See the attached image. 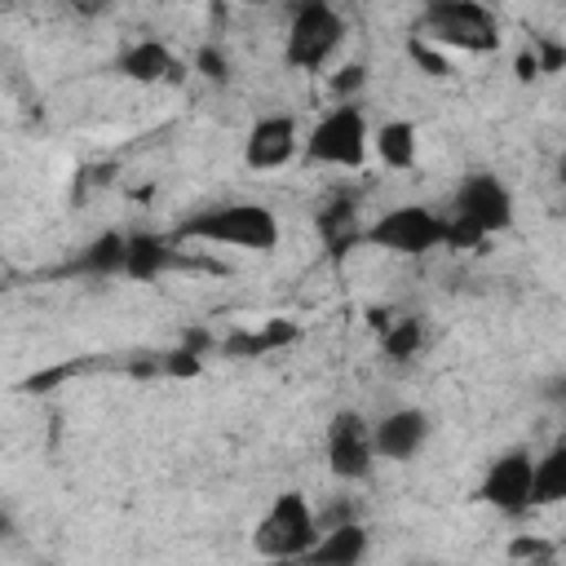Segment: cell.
<instances>
[{
    "label": "cell",
    "instance_id": "1",
    "mask_svg": "<svg viewBox=\"0 0 566 566\" xmlns=\"http://www.w3.org/2000/svg\"><path fill=\"white\" fill-rule=\"evenodd\" d=\"M177 243H226V248H248V252H270L279 243V217L265 203L239 199V203H212L177 221L172 230Z\"/></svg>",
    "mask_w": 566,
    "mask_h": 566
},
{
    "label": "cell",
    "instance_id": "2",
    "mask_svg": "<svg viewBox=\"0 0 566 566\" xmlns=\"http://www.w3.org/2000/svg\"><path fill=\"white\" fill-rule=\"evenodd\" d=\"M513 226V190L491 172H469L451 195L447 248H482Z\"/></svg>",
    "mask_w": 566,
    "mask_h": 566
},
{
    "label": "cell",
    "instance_id": "3",
    "mask_svg": "<svg viewBox=\"0 0 566 566\" xmlns=\"http://www.w3.org/2000/svg\"><path fill=\"white\" fill-rule=\"evenodd\" d=\"M420 31L433 44L460 49V53H495L500 49V22L478 0H424Z\"/></svg>",
    "mask_w": 566,
    "mask_h": 566
},
{
    "label": "cell",
    "instance_id": "4",
    "mask_svg": "<svg viewBox=\"0 0 566 566\" xmlns=\"http://www.w3.org/2000/svg\"><path fill=\"white\" fill-rule=\"evenodd\" d=\"M345 44V18L327 0H292V22L283 35V62L296 71H318Z\"/></svg>",
    "mask_w": 566,
    "mask_h": 566
},
{
    "label": "cell",
    "instance_id": "5",
    "mask_svg": "<svg viewBox=\"0 0 566 566\" xmlns=\"http://www.w3.org/2000/svg\"><path fill=\"white\" fill-rule=\"evenodd\" d=\"M371 150V128L358 102H336L305 137V155L327 168H363Z\"/></svg>",
    "mask_w": 566,
    "mask_h": 566
},
{
    "label": "cell",
    "instance_id": "6",
    "mask_svg": "<svg viewBox=\"0 0 566 566\" xmlns=\"http://www.w3.org/2000/svg\"><path fill=\"white\" fill-rule=\"evenodd\" d=\"M314 539H318V517L301 491H283L252 531V548L261 557H279V562L283 557H310Z\"/></svg>",
    "mask_w": 566,
    "mask_h": 566
},
{
    "label": "cell",
    "instance_id": "7",
    "mask_svg": "<svg viewBox=\"0 0 566 566\" xmlns=\"http://www.w3.org/2000/svg\"><path fill=\"white\" fill-rule=\"evenodd\" d=\"M363 239L371 248H385V252H398V256H424L433 248L447 243V217L424 208V203H398L389 212H380Z\"/></svg>",
    "mask_w": 566,
    "mask_h": 566
},
{
    "label": "cell",
    "instance_id": "8",
    "mask_svg": "<svg viewBox=\"0 0 566 566\" xmlns=\"http://www.w3.org/2000/svg\"><path fill=\"white\" fill-rule=\"evenodd\" d=\"M531 486H535V455L526 447H513L504 455H495L478 482V500L491 504L495 513H509V517H522L531 504Z\"/></svg>",
    "mask_w": 566,
    "mask_h": 566
},
{
    "label": "cell",
    "instance_id": "9",
    "mask_svg": "<svg viewBox=\"0 0 566 566\" xmlns=\"http://www.w3.org/2000/svg\"><path fill=\"white\" fill-rule=\"evenodd\" d=\"M371 464H376L371 424L358 411H336L327 424V469L340 482H363L371 478Z\"/></svg>",
    "mask_w": 566,
    "mask_h": 566
},
{
    "label": "cell",
    "instance_id": "10",
    "mask_svg": "<svg viewBox=\"0 0 566 566\" xmlns=\"http://www.w3.org/2000/svg\"><path fill=\"white\" fill-rule=\"evenodd\" d=\"M296 150H301V137H296V119L292 115H261L248 128V142H243L248 168H261V172L292 164Z\"/></svg>",
    "mask_w": 566,
    "mask_h": 566
},
{
    "label": "cell",
    "instance_id": "11",
    "mask_svg": "<svg viewBox=\"0 0 566 566\" xmlns=\"http://www.w3.org/2000/svg\"><path fill=\"white\" fill-rule=\"evenodd\" d=\"M371 438H376V455L411 460L429 438V416L416 411V407H398V411H389V416H380L371 424Z\"/></svg>",
    "mask_w": 566,
    "mask_h": 566
},
{
    "label": "cell",
    "instance_id": "12",
    "mask_svg": "<svg viewBox=\"0 0 566 566\" xmlns=\"http://www.w3.org/2000/svg\"><path fill=\"white\" fill-rule=\"evenodd\" d=\"M115 71H119L124 80H133V84H164V80H181V75H186V66H181L159 40H137V44L119 49Z\"/></svg>",
    "mask_w": 566,
    "mask_h": 566
},
{
    "label": "cell",
    "instance_id": "13",
    "mask_svg": "<svg viewBox=\"0 0 566 566\" xmlns=\"http://www.w3.org/2000/svg\"><path fill=\"white\" fill-rule=\"evenodd\" d=\"M367 548H371L367 526H363L358 517H349V522H336V526L318 531V539H314V548H310V562H323V566H354V562L367 557Z\"/></svg>",
    "mask_w": 566,
    "mask_h": 566
},
{
    "label": "cell",
    "instance_id": "14",
    "mask_svg": "<svg viewBox=\"0 0 566 566\" xmlns=\"http://www.w3.org/2000/svg\"><path fill=\"white\" fill-rule=\"evenodd\" d=\"M177 239L168 234H128V261H124V274L137 279V283H150L159 279L164 270L177 265Z\"/></svg>",
    "mask_w": 566,
    "mask_h": 566
},
{
    "label": "cell",
    "instance_id": "15",
    "mask_svg": "<svg viewBox=\"0 0 566 566\" xmlns=\"http://www.w3.org/2000/svg\"><path fill=\"white\" fill-rule=\"evenodd\" d=\"M124 261H128V234L119 230H106L97 239H88L80 248V256L71 261L75 274H88V279H111V274H124Z\"/></svg>",
    "mask_w": 566,
    "mask_h": 566
},
{
    "label": "cell",
    "instance_id": "16",
    "mask_svg": "<svg viewBox=\"0 0 566 566\" xmlns=\"http://www.w3.org/2000/svg\"><path fill=\"white\" fill-rule=\"evenodd\" d=\"M371 150L385 168H411L416 164V150H420V133L411 119H385L376 133H371Z\"/></svg>",
    "mask_w": 566,
    "mask_h": 566
},
{
    "label": "cell",
    "instance_id": "17",
    "mask_svg": "<svg viewBox=\"0 0 566 566\" xmlns=\"http://www.w3.org/2000/svg\"><path fill=\"white\" fill-rule=\"evenodd\" d=\"M531 504H535V509L566 504V442H553L544 455H535V486H531Z\"/></svg>",
    "mask_w": 566,
    "mask_h": 566
},
{
    "label": "cell",
    "instance_id": "18",
    "mask_svg": "<svg viewBox=\"0 0 566 566\" xmlns=\"http://www.w3.org/2000/svg\"><path fill=\"white\" fill-rule=\"evenodd\" d=\"M292 336H296L292 323H270L265 332H230L221 340V354H230V358H256V354H270V349L287 345Z\"/></svg>",
    "mask_w": 566,
    "mask_h": 566
},
{
    "label": "cell",
    "instance_id": "19",
    "mask_svg": "<svg viewBox=\"0 0 566 566\" xmlns=\"http://www.w3.org/2000/svg\"><path fill=\"white\" fill-rule=\"evenodd\" d=\"M420 345H424L420 318H389V327L380 336V349H385L389 363H411L420 354Z\"/></svg>",
    "mask_w": 566,
    "mask_h": 566
},
{
    "label": "cell",
    "instance_id": "20",
    "mask_svg": "<svg viewBox=\"0 0 566 566\" xmlns=\"http://www.w3.org/2000/svg\"><path fill=\"white\" fill-rule=\"evenodd\" d=\"M407 57H411V62H416L424 75H433V80L451 75V62H447V57H442L433 44H424V35H411V40H407Z\"/></svg>",
    "mask_w": 566,
    "mask_h": 566
},
{
    "label": "cell",
    "instance_id": "21",
    "mask_svg": "<svg viewBox=\"0 0 566 566\" xmlns=\"http://www.w3.org/2000/svg\"><path fill=\"white\" fill-rule=\"evenodd\" d=\"M363 84H367V66H363V62H349V66H340V71L332 75L336 102H354V97L363 93Z\"/></svg>",
    "mask_w": 566,
    "mask_h": 566
},
{
    "label": "cell",
    "instance_id": "22",
    "mask_svg": "<svg viewBox=\"0 0 566 566\" xmlns=\"http://www.w3.org/2000/svg\"><path fill=\"white\" fill-rule=\"evenodd\" d=\"M195 71H199L203 80H212V84H226V80H230V62H226V53H221L217 44H203V49L195 53Z\"/></svg>",
    "mask_w": 566,
    "mask_h": 566
},
{
    "label": "cell",
    "instance_id": "23",
    "mask_svg": "<svg viewBox=\"0 0 566 566\" xmlns=\"http://www.w3.org/2000/svg\"><path fill=\"white\" fill-rule=\"evenodd\" d=\"M557 548L548 544V539H535V535H517V539H509V557H517V562H544V557H553Z\"/></svg>",
    "mask_w": 566,
    "mask_h": 566
},
{
    "label": "cell",
    "instance_id": "24",
    "mask_svg": "<svg viewBox=\"0 0 566 566\" xmlns=\"http://www.w3.org/2000/svg\"><path fill=\"white\" fill-rule=\"evenodd\" d=\"M164 371L168 376H199V349L177 345L172 354H164Z\"/></svg>",
    "mask_w": 566,
    "mask_h": 566
},
{
    "label": "cell",
    "instance_id": "25",
    "mask_svg": "<svg viewBox=\"0 0 566 566\" xmlns=\"http://www.w3.org/2000/svg\"><path fill=\"white\" fill-rule=\"evenodd\" d=\"M535 53H539V71H562L566 66V44H557V40H535Z\"/></svg>",
    "mask_w": 566,
    "mask_h": 566
},
{
    "label": "cell",
    "instance_id": "26",
    "mask_svg": "<svg viewBox=\"0 0 566 566\" xmlns=\"http://www.w3.org/2000/svg\"><path fill=\"white\" fill-rule=\"evenodd\" d=\"M513 75H517V84L539 80V75H544V71H539V53H535V49H522V53L513 57Z\"/></svg>",
    "mask_w": 566,
    "mask_h": 566
},
{
    "label": "cell",
    "instance_id": "27",
    "mask_svg": "<svg viewBox=\"0 0 566 566\" xmlns=\"http://www.w3.org/2000/svg\"><path fill=\"white\" fill-rule=\"evenodd\" d=\"M75 18H102V13H111L115 9V0H62Z\"/></svg>",
    "mask_w": 566,
    "mask_h": 566
},
{
    "label": "cell",
    "instance_id": "28",
    "mask_svg": "<svg viewBox=\"0 0 566 566\" xmlns=\"http://www.w3.org/2000/svg\"><path fill=\"white\" fill-rule=\"evenodd\" d=\"M243 4H270V0H243Z\"/></svg>",
    "mask_w": 566,
    "mask_h": 566
}]
</instances>
